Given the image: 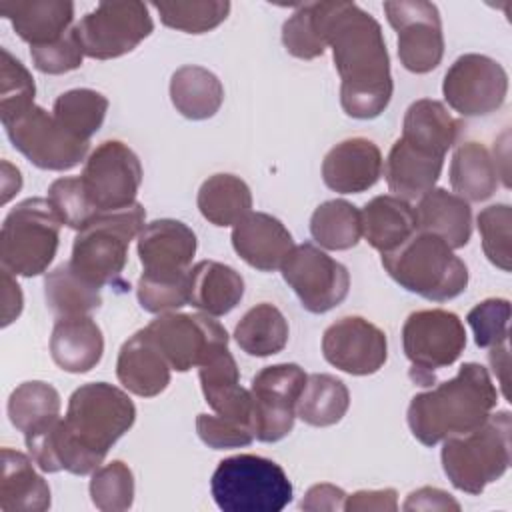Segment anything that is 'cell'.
I'll list each match as a JSON object with an SVG mask.
<instances>
[{
    "mask_svg": "<svg viewBox=\"0 0 512 512\" xmlns=\"http://www.w3.org/2000/svg\"><path fill=\"white\" fill-rule=\"evenodd\" d=\"M402 508L404 510H460V504L446 490L424 486L410 492Z\"/></svg>",
    "mask_w": 512,
    "mask_h": 512,
    "instance_id": "52",
    "label": "cell"
},
{
    "mask_svg": "<svg viewBox=\"0 0 512 512\" xmlns=\"http://www.w3.org/2000/svg\"><path fill=\"white\" fill-rule=\"evenodd\" d=\"M92 504L102 512H122L134 502V474L122 460L98 466L90 478Z\"/></svg>",
    "mask_w": 512,
    "mask_h": 512,
    "instance_id": "43",
    "label": "cell"
},
{
    "mask_svg": "<svg viewBox=\"0 0 512 512\" xmlns=\"http://www.w3.org/2000/svg\"><path fill=\"white\" fill-rule=\"evenodd\" d=\"M210 492L224 512H280L292 502V482L280 464L256 454L218 462Z\"/></svg>",
    "mask_w": 512,
    "mask_h": 512,
    "instance_id": "6",
    "label": "cell"
},
{
    "mask_svg": "<svg viewBox=\"0 0 512 512\" xmlns=\"http://www.w3.org/2000/svg\"><path fill=\"white\" fill-rule=\"evenodd\" d=\"M346 492L334 484H316L308 488L306 496L300 502L302 510L310 512H322V510H344Z\"/></svg>",
    "mask_w": 512,
    "mask_h": 512,
    "instance_id": "53",
    "label": "cell"
},
{
    "mask_svg": "<svg viewBox=\"0 0 512 512\" xmlns=\"http://www.w3.org/2000/svg\"><path fill=\"white\" fill-rule=\"evenodd\" d=\"M102 288L82 278L70 262L56 266L44 278V296L48 308L58 318L84 316L102 304Z\"/></svg>",
    "mask_w": 512,
    "mask_h": 512,
    "instance_id": "38",
    "label": "cell"
},
{
    "mask_svg": "<svg viewBox=\"0 0 512 512\" xmlns=\"http://www.w3.org/2000/svg\"><path fill=\"white\" fill-rule=\"evenodd\" d=\"M50 508V486L34 470L26 454L2 448L0 510L2 512H44Z\"/></svg>",
    "mask_w": 512,
    "mask_h": 512,
    "instance_id": "28",
    "label": "cell"
},
{
    "mask_svg": "<svg viewBox=\"0 0 512 512\" xmlns=\"http://www.w3.org/2000/svg\"><path fill=\"white\" fill-rule=\"evenodd\" d=\"M414 210L418 230L440 236L452 250L468 244L472 236V210L464 198L444 188H432L420 196Z\"/></svg>",
    "mask_w": 512,
    "mask_h": 512,
    "instance_id": "29",
    "label": "cell"
},
{
    "mask_svg": "<svg viewBox=\"0 0 512 512\" xmlns=\"http://www.w3.org/2000/svg\"><path fill=\"white\" fill-rule=\"evenodd\" d=\"M0 14L32 48L54 42L70 30L74 4L68 0H0Z\"/></svg>",
    "mask_w": 512,
    "mask_h": 512,
    "instance_id": "24",
    "label": "cell"
},
{
    "mask_svg": "<svg viewBox=\"0 0 512 512\" xmlns=\"http://www.w3.org/2000/svg\"><path fill=\"white\" fill-rule=\"evenodd\" d=\"M508 92V74L500 62L484 54H462L446 70L442 82L444 100L462 116H486L496 112Z\"/></svg>",
    "mask_w": 512,
    "mask_h": 512,
    "instance_id": "16",
    "label": "cell"
},
{
    "mask_svg": "<svg viewBox=\"0 0 512 512\" xmlns=\"http://www.w3.org/2000/svg\"><path fill=\"white\" fill-rule=\"evenodd\" d=\"M188 304L208 316H224L244 296V280L232 268L216 260H202L190 268Z\"/></svg>",
    "mask_w": 512,
    "mask_h": 512,
    "instance_id": "31",
    "label": "cell"
},
{
    "mask_svg": "<svg viewBox=\"0 0 512 512\" xmlns=\"http://www.w3.org/2000/svg\"><path fill=\"white\" fill-rule=\"evenodd\" d=\"M512 416L508 410L490 414L478 428L442 440V468L450 484L466 494H480L502 478L510 466Z\"/></svg>",
    "mask_w": 512,
    "mask_h": 512,
    "instance_id": "5",
    "label": "cell"
},
{
    "mask_svg": "<svg viewBox=\"0 0 512 512\" xmlns=\"http://www.w3.org/2000/svg\"><path fill=\"white\" fill-rule=\"evenodd\" d=\"M474 342L480 348H496L508 342V322H510V302L506 298H488L476 304L466 316Z\"/></svg>",
    "mask_w": 512,
    "mask_h": 512,
    "instance_id": "48",
    "label": "cell"
},
{
    "mask_svg": "<svg viewBox=\"0 0 512 512\" xmlns=\"http://www.w3.org/2000/svg\"><path fill=\"white\" fill-rule=\"evenodd\" d=\"M322 354L334 368L368 376L378 372L388 358L384 330L362 316H344L330 324L322 334Z\"/></svg>",
    "mask_w": 512,
    "mask_h": 512,
    "instance_id": "18",
    "label": "cell"
},
{
    "mask_svg": "<svg viewBox=\"0 0 512 512\" xmlns=\"http://www.w3.org/2000/svg\"><path fill=\"white\" fill-rule=\"evenodd\" d=\"M146 210L140 202L114 212H100L78 230L70 266L90 284L102 288L114 282L128 260V246L144 228Z\"/></svg>",
    "mask_w": 512,
    "mask_h": 512,
    "instance_id": "7",
    "label": "cell"
},
{
    "mask_svg": "<svg viewBox=\"0 0 512 512\" xmlns=\"http://www.w3.org/2000/svg\"><path fill=\"white\" fill-rule=\"evenodd\" d=\"M288 322L284 314L270 302L252 306L236 324V344L250 356H272L284 350L288 344Z\"/></svg>",
    "mask_w": 512,
    "mask_h": 512,
    "instance_id": "36",
    "label": "cell"
},
{
    "mask_svg": "<svg viewBox=\"0 0 512 512\" xmlns=\"http://www.w3.org/2000/svg\"><path fill=\"white\" fill-rule=\"evenodd\" d=\"M306 378L308 374L292 362L266 366L252 378V428L256 440L278 442L292 432L296 402Z\"/></svg>",
    "mask_w": 512,
    "mask_h": 512,
    "instance_id": "11",
    "label": "cell"
},
{
    "mask_svg": "<svg viewBox=\"0 0 512 512\" xmlns=\"http://www.w3.org/2000/svg\"><path fill=\"white\" fill-rule=\"evenodd\" d=\"M362 214V236L380 254L402 246L416 230V210L394 194H382L366 202Z\"/></svg>",
    "mask_w": 512,
    "mask_h": 512,
    "instance_id": "27",
    "label": "cell"
},
{
    "mask_svg": "<svg viewBox=\"0 0 512 512\" xmlns=\"http://www.w3.org/2000/svg\"><path fill=\"white\" fill-rule=\"evenodd\" d=\"M164 26L186 34H204L220 26L230 14L228 0H176L152 4Z\"/></svg>",
    "mask_w": 512,
    "mask_h": 512,
    "instance_id": "42",
    "label": "cell"
},
{
    "mask_svg": "<svg viewBox=\"0 0 512 512\" xmlns=\"http://www.w3.org/2000/svg\"><path fill=\"white\" fill-rule=\"evenodd\" d=\"M498 390L482 364L466 362L458 374L436 388L416 394L408 406L412 436L424 446L472 432L496 408Z\"/></svg>",
    "mask_w": 512,
    "mask_h": 512,
    "instance_id": "3",
    "label": "cell"
},
{
    "mask_svg": "<svg viewBox=\"0 0 512 512\" xmlns=\"http://www.w3.org/2000/svg\"><path fill=\"white\" fill-rule=\"evenodd\" d=\"M134 420L136 406L124 390L90 382L72 392L64 418L24 436V442L42 472L66 470L86 476L102 466L108 450Z\"/></svg>",
    "mask_w": 512,
    "mask_h": 512,
    "instance_id": "1",
    "label": "cell"
},
{
    "mask_svg": "<svg viewBox=\"0 0 512 512\" xmlns=\"http://www.w3.org/2000/svg\"><path fill=\"white\" fill-rule=\"evenodd\" d=\"M488 360H490V366L500 382V388H502V394L504 398L508 400V372H510V354H508V342L506 344H500L496 348H490L488 352Z\"/></svg>",
    "mask_w": 512,
    "mask_h": 512,
    "instance_id": "55",
    "label": "cell"
},
{
    "mask_svg": "<svg viewBox=\"0 0 512 512\" xmlns=\"http://www.w3.org/2000/svg\"><path fill=\"white\" fill-rule=\"evenodd\" d=\"M196 432L200 440L214 450L242 448L254 440V430L250 424L220 414H198Z\"/></svg>",
    "mask_w": 512,
    "mask_h": 512,
    "instance_id": "50",
    "label": "cell"
},
{
    "mask_svg": "<svg viewBox=\"0 0 512 512\" xmlns=\"http://www.w3.org/2000/svg\"><path fill=\"white\" fill-rule=\"evenodd\" d=\"M202 394L214 414L252 426V396L240 386V372L228 348L214 352L198 366ZM254 430V428H252Z\"/></svg>",
    "mask_w": 512,
    "mask_h": 512,
    "instance_id": "23",
    "label": "cell"
},
{
    "mask_svg": "<svg viewBox=\"0 0 512 512\" xmlns=\"http://www.w3.org/2000/svg\"><path fill=\"white\" fill-rule=\"evenodd\" d=\"M30 56L36 70L44 74H66L82 66L84 52L74 28H70L64 36H60L54 42L32 46Z\"/></svg>",
    "mask_w": 512,
    "mask_h": 512,
    "instance_id": "49",
    "label": "cell"
},
{
    "mask_svg": "<svg viewBox=\"0 0 512 512\" xmlns=\"http://www.w3.org/2000/svg\"><path fill=\"white\" fill-rule=\"evenodd\" d=\"M384 170L380 148L362 136L332 146L322 160V180L338 194H360L372 188Z\"/></svg>",
    "mask_w": 512,
    "mask_h": 512,
    "instance_id": "20",
    "label": "cell"
},
{
    "mask_svg": "<svg viewBox=\"0 0 512 512\" xmlns=\"http://www.w3.org/2000/svg\"><path fill=\"white\" fill-rule=\"evenodd\" d=\"M0 118L2 124L22 116L34 106V78L6 48L0 50Z\"/></svg>",
    "mask_w": 512,
    "mask_h": 512,
    "instance_id": "44",
    "label": "cell"
},
{
    "mask_svg": "<svg viewBox=\"0 0 512 512\" xmlns=\"http://www.w3.org/2000/svg\"><path fill=\"white\" fill-rule=\"evenodd\" d=\"M60 220L44 198L16 204L0 230V262L14 276H38L56 256Z\"/></svg>",
    "mask_w": 512,
    "mask_h": 512,
    "instance_id": "8",
    "label": "cell"
},
{
    "mask_svg": "<svg viewBox=\"0 0 512 512\" xmlns=\"http://www.w3.org/2000/svg\"><path fill=\"white\" fill-rule=\"evenodd\" d=\"M344 510L346 512H394L398 510V494L394 488H384V490H358L354 494H346L344 500Z\"/></svg>",
    "mask_w": 512,
    "mask_h": 512,
    "instance_id": "51",
    "label": "cell"
},
{
    "mask_svg": "<svg viewBox=\"0 0 512 512\" xmlns=\"http://www.w3.org/2000/svg\"><path fill=\"white\" fill-rule=\"evenodd\" d=\"M46 200L50 202L60 224L74 230H82L88 222H92L100 214L92 204L80 176L54 180L48 188Z\"/></svg>",
    "mask_w": 512,
    "mask_h": 512,
    "instance_id": "45",
    "label": "cell"
},
{
    "mask_svg": "<svg viewBox=\"0 0 512 512\" xmlns=\"http://www.w3.org/2000/svg\"><path fill=\"white\" fill-rule=\"evenodd\" d=\"M80 180L98 212H114L136 202L142 166L128 144L106 140L86 158Z\"/></svg>",
    "mask_w": 512,
    "mask_h": 512,
    "instance_id": "14",
    "label": "cell"
},
{
    "mask_svg": "<svg viewBox=\"0 0 512 512\" xmlns=\"http://www.w3.org/2000/svg\"><path fill=\"white\" fill-rule=\"evenodd\" d=\"M498 166L480 142H462L450 160V186L466 202H484L498 188Z\"/></svg>",
    "mask_w": 512,
    "mask_h": 512,
    "instance_id": "32",
    "label": "cell"
},
{
    "mask_svg": "<svg viewBox=\"0 0 512 512\" xmlns=\"http://www.w3.org/2000/svg\"><path fill=\"white\" fill-rule=\"evenodd\" d=\"M170 364L146 328L132 334L120 348L116 376L120 384L142 398H154L170 384Z\"/></svg>",
    "mask_w": 512,
    "mask_h": 512,
    "instance_id": "22",
    "label": "cell"
},
{
    "mask_svg": "<svg viewBox=\"0 0 512 512\" xmlns=\"http://www.w3.org/2000/svg\"><path fill=\"white\" fill-rule=\"evenodd\" d=\"M310 234L326 250H350L362 238V214L346 200L322 202L312 212Z\"/></svg>",
    "mask_w": 512,
    "mask_h": 512,
    "instance_id": "39",
    "label": "cell"
},
{
    "mask_svg": "<svg viewBox=\"0 0 512 512\" xmlns=\"http://www.w3.org/2000/svg\"><path fill=\"white\" fill-rule=\"evenodd\" d=\"M198 210L214 226H234L252 212V192L234 174H212L198 190Z\"/></svg>",
    "mask_w": 512,
    "mask_h": 512,
    "instance_id": "34",
    "label": "cell"
},
{
    "mask_svg": "<svg viewBox=\"0 0 512 512\" xmlns=\"http://www.w3.org/2000/svg\"><path fill=\"white\" fill-rule=\"evenodd\" d=\"M190 270L180 276L144 274L138 278L136 296L140 306L152 314L172 312L188 304L190 298Z\"/></svg>",
    "mask_w": 512,
    "mask_h": 512,
    "instance_id": "47",
    "label": "cell"
},
{
    "mask_svg": "<svg viewBox=\"0 0 512 512\" xmlns=\"http://www.w3.org/2000/svg\"><path fill=\"white\" fill-rule=\"evenodd\" d=\"M104 336L88 316L58 318L50 336V354L58 368L70 374L90 372L102 358Z\"/></svg>",
    "mask_w": 512,
    "mask_h": 512,
    "instance_id": "25",
    "label": "cell"
},
{
    "mask_svg": "<svg viewBox=\"0 0 512 512\" xmlns=\"http://www.w3.org/2000/svg\"><path fill=\"white\" fill-rule=\"evenodd\" d=\"M328 2L300 4L282 26V44L288 54L300 60H312L324 54Z\"/></svg>",
    "mask_w": 512,
    "mask_h": 512,
    "instance_id": "40",
    "label": "cell"
},
{
    "mask_svg": "<svg viewBox=\"0 0 512 512\" xmlns=\"http://www.w3.org/2000/svg\"><path fill=\"white\" fill-rule=\"evenodd\" d=\"M388 24L398 34V58L408 72L426 74L444 56L442 20L436 4L424 0L384 2Z\"/></svg>",
    "mask_w": 512,
    "mask_h": 512,
    "instance_id": "17",
    "label": "cell"
},
{
    "mask_svg": "<svg viewBox=\"0 0 512 512\" xmlns=\"http://www.w3.org/2000/svg\"><path fill=\"white\" fill-rule=\"evenodd\" d=\"M462 124L448 108L432 98L416 100L408 106L402 124V140L408 144L444 158L454 146Z\"/></svg>",
    "mask_w": 512,
    "mask_h": 512,
    "instance_id": "30",
    "label": "cell"
},
{
    "mask_svg": "<svg viewBox=\"0 0 512 512\" xmlns=\"http://www.w3.org/2000/svg\"><path fill=\"white\" fill-rule=\"evenodd\" d=\"M350 406L346 384L332 374H310L296 402V416L316 428L338 424Z\"/></svg>",
    "mask_w": 512,
    "mask_h": 512,
    "instance_id": "35",
    "label": "cell"
},
{
    "mask_svg": "<svg viewBox=\"0 0 512 512\" xmlns=\"http://www.w3.org/2000/svg\"><path fill=\"white\" fill-rule=\"evenodd\" d=\"M280 270L302 308L312 314H324L348 296L350 274L346 266L310 242L294 246Z\"/></svg>",
    "mask_w": 512,
    "mask_h": 512,
    "instance_id": "13",
    "label": "cell"
},
{
    "mask_svg": "<svg viewBox=\"0 0 512 512\" xmlns=\"http://www.w3.org/2000/svg\"><path fill=\"white\" fill-rule=\"evenodd\" d=\"M476 224H478V232L482 238V250H484L486 258L502 272H510V268H512V250H510L512 208L508 204L486 206L478 214Z\"/></svg>",
    "mask_w": 512,
    "mask_h": 512,
    "instance_id": "46",
    "label": "cell"
},
{
    "mask_svg": "<svg viewBox=\"0 0 512 512\" xmlns=\"http://www.w3.org/2000/svg\"><path fill=\"white\" fill-rule=\"evenodd\" d=\"M4 128L12 146L42 170H70L90 150V142L72 136L58 124L54 114H48L36 104L22 116L6 122Z\"/></svg>",
    "mask_w": 512,
    "mask_h": 512,
    "instance_id": "12",
    "label": "cell"
},
{
    "mask_svg": "<svg viewBox=\"0 0 512 512\" xmlns=\"http://www.w3.org/2000/svg\"><path fill=\"white\" fill-rule=\"evenodd\" d=\"M22 188V176L16 166H12L8 160H2V204H8L14 194H18Z\"/></svg>",
    "mask_w": 512,
    "mask_h": 512,
    "instance_id": "56",
    "label": "cell"
},
{
    "mask_svg": "<svg viewBox=\"0 0 512 512\" xmlns=\"http://www.w3.org/2000/svg\"><path fill=\"white\" fill-rule=\"evenodd\" d=\"M196 234L184 222L160 218L144 224L138 234V258L144 274L180 276L192 268Z\"/></svg>",
    "mask_w": 512,
    "mask_h": 512,
    "instance_id": "19",
    "label": "cell"
},
{
    "mask_svg": "<svg viewBox=\"0 0 512 512\" xmlns=\"http://www.w3.org/2000/svg\"><path fill=\"white\" fill-rule=\"evenodd\" d=\"M170 100L188 120L212 118L224 102V86L208 68L186 64L170 78Z\"/></svg>",
    "mask_w": 512,
    "mask_h": 512,
    "instance_id": "33",
    "label": "cell"
},
{
    "mask_svg": "<svg viewBox=\"0 0 512 512\" xmlns=\"http://www.w3.org/2000/svg\"><path fill=\"white\" fill-rule=\"evenodd\" d=\"M326 40L342 80V110L358 120L380 116L390 104L394 82L376 18L354 2H328Z\"/></svg>",
    "mask_w": 512,
    "mask_h": 512,
    "instance_id": "2",
    "label": "cell"
},
{
    "mask_svg": "<svg viewBox=\"0 0 512 512\" xmlns=\"http://www.w3.org/2000/svg\"><path fill=\"white\" fill-rule=\"evenodd\" d=\"M402 346L412 364L410 376L420 386H428L434 370L460 358L466 348V330L454 312L442 308L416 310L402 326Z\"/></svg>",
    "mask_w": 512,
    "mask_h": 512,
    "instance_id": "9",
    "label": "cell"
},
{
    "mask_svg": "<svg viewBox=\"0 0 512 512\" xmlns=\"http://www.w3.org/2000/svg\"><path fill=\"white\" fill-rule=\"evenodd\" d=\"M22 306H24V296L14 274L2 268V326L4 328L20 316Z\"/></svg>",
    "mask_w": 512,
    "mask_h": 512,
    "instance_id": "54",
    "label": "cell"
},
{
    "mask_svg": "<svg viewBox=\"0 0 512 512\" xmlns=\"http://www.w3.org/2000/svg\"><path fill=\"white\" fill-rule=\"evenodd\" d=\"M444 158L428 154L398 138L386 158L384 176L390 192L402 200L424 196L440 178Z\"/></svg>",
    "mask_w": 512,
    "mask_h": 512,
    "instance_id": "26",
    "label": "cell"
},
{
    "mask_svg": "<svg viewBox=\"0 0 512 512\" xmlns=\"http://www.w3.org/2000/svg\"><path fill=\"white\" fill-rule=\"evenodd\" d=\"M232 246L248 266L272 272L282 266L294 242L278 218L266 212H248L232 228Z\"/></svg>",
    "mask_w": 512,
    "mask_h": 512,
    "instance_id": "21",
    "label": "cell"
},
{
    "mask_svg": "<svg viewBox=\"0 0 512 512\" xmlns=\"http://www.w3.org/2000/svg\"><path fill=\"white\" fill-rule=\"evenodd\" d=\"M108 112V98L92 88H74L54 102V118L72 136L90 142Z\"/></svg>",
    "mask_w": 512,
    "mask_h": 512,
    "instance_id": "41",
    "label": "cell"
},
{
    "mask_svg": "<svg viewBox=\"0 0 512 512\" xmlns=\"http://www.w3.org/2000/svg\"><path fill=\"white\" fill-rule=\"evenodd\" d=\"M8 418L24 436L50 426L60 418L58 390L42 380L22 382L8 398Z\"/></svg>",
    "mask_w": 512,
    "mask_h": 512,
    "instance_id": "37",
    "label": "cell"
},
{
    "mask_svg": "<svg viewBox=\"0 0 512 512\" xmlns=\"http://www.w3.org/2000/svg\"><path fill=\"white\" fill-rule=\"evenodd\" d=\"M146 332L176 372H188L228 348L226 328L208 314L164 312L146 326Z\"/></svg>",
    "mask_w": 512,
    "mask_h": 512,
    "instance_id": "15",
    "label": "cell"
},
{
    "mask_svg": "<svg viewBox=\"0 0 512 512\" xmlns=\"http://www.w3.org/2000/svg\"><path fill=\"white\" fill-rule=\"evenodd\" d=\"M154 30L148 6L136 0L100 2L74 26L84 56L120 58L132 52Z\"/></svg>",
    "mask_w": 512,
    "mask_h": 512,
    "instance_id": "10",
    "label": "cell"
},
{
    "mask_svg": "<svg viewBox=\"0 0 512 512\" xmlns=\"http://www.w3.org/2000/svg\"><path fill=\"white\" fill-rule=\"evenodd\" d=\"M382 266L404 290L446 302L468 286V268L436 234L416 230L402 246L382 254Z\"/></svg>",
    "mask_w": 512,
    "mask_h": 512,
    "instance_id": "4",
    "label": "cell"
}]
</instances>
